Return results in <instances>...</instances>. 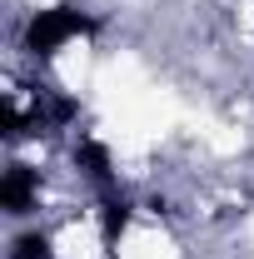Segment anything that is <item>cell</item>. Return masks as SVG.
<instances>
[{
    "mask_svg": "<svg viewBox=\"0 0 254 259\" xmlns=\"http://www.w3.org/2000/svg\"><path fill=\"white\" fill-rule=\"evenodd\" d=\"M100 25L85 15V10H75V5H45V10H35L30 25H25V50L30 55H55L65 50L70 40H80V35H95Z\"/></svg>",
    "mask_w": 254,
    "mask_h": 259,
    "instance_id": "1",
    "label": "cell"
},
{
    "mask_svg": "<svg viewBox=\"0 0 254 259\" xmlns=\"http://www.w3.org/2000/svg\"><path fill=\"white\" fill-rule=\"evenodd\" d=\"M35 194H40V175H35L30 164H10L0 175V209L5 214H25L35 204Z\"/></svg>",
    "mask_w": 254,
    "mask_h": 259,
    "instance_id": "2",
    "label": "cell"
},
{
    "mask_svg": "<svg viewBox=\"0 0 254 259\" xmlns=\"http://www.w3.org/2000/svg\"><path fill=\"white\" fill-rule=\"evenodd\" d=\"M75 164H80L90 180H100V185H110V175H115V169H110V150H105L100 140H80V145H75Z\"/></svg>",
    "mask_w": 254,
    "mask_h": 259,
    "instance_id": "3",
    "label": "cell"
},
{
    "mask_svg": "<svg viewBox=\"0 0 254 259\" xmlns=\"http://www.w3.org/2000/svg\"><path fill=\"white\" fill-rule=\"evenodd\" d=\"M130 229V199H120V194H110L105 199V209H100V239L105 244H120V234Z\"/></svg>",
    "mask_w": 254,
    "mask_h": 259,
    "instance_id": "4",
    "label": "cell"
},
{
    "mask_svg": "<svg viewBox=\"0 0 254 259\" xmlns=\"http://www.w3.org/2000/svg\"><path fill=\"white\" fill-rule=\"evenodd\" d=\"M10 259H55V244H50V234H25V239H15Z\"/></svg>",
    "mask_w": 254,
    "mask_h": 259,
    "instance_id": "5",
    "label": "cell"
},
{
    "mask_svg": "<svg viewBox=\"0 0 254 259\" xmlns=\"http://www.w3.org/2000/svg\"><path fill=\"white\" fill-rule=\"evenodd\" d=\"M20 125H25L20 105H15V100H5V105H0V135H10V140H15V135H20Z\"/></svg>",
    "mask_w": 254,
    "mask_h": 259,
    "instance_id": "6",
    "label": "cell"
}]
</instances>
